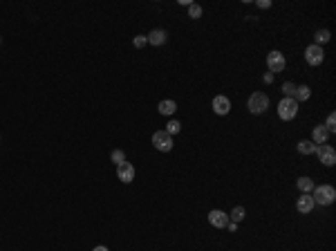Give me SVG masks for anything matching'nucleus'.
Instances as JSON below:
<instances>
[{
  "label": "nucleus",
  "mask_w": 336,
  "mask_h": 251,
  "mask_svg": "<svg viewBox=\"0 0 336 251\" xmlns=\"http://www.w3.org/2000/svg\"><path fill=\"white\" fill-rule=\"evenodd\" d=\"M258 7H260V9H269V7H271V0H258Z\"/></svg>",
  "instance_id": "obj_26"
},
{
  "label": "nucleus",
  "mask_w": 336,
  "mask_h": 251,
  "mask_svg": "<svg viewBox=\"0 0 336 251\" xmlns=\"http://www.w3.org/2000/svg\"><path fill=\"white\" fill-rule=\"evenodd\" d=\"M314 155H318V159H320V164H323V166H334L336 164V150L329 144L316 146V153H314Z\"/></svg>",
  "instance_id": "obj_7"
},
{
  "label": "nucleus",
  "mask_w": 336,
  "mask_h": 251,
  "mask_svg": "<svg viewBox=\"0 0 336 251\" xmlns=\"http://www.w3.org/2000/svg\"><path fill=\"white\" fill-rule=\"evenodd\" d=\"M117 177L123 182V184H130L134 180V166L130 161H123L121 166H117Z\"/></svg>",
  "instance_id": "obj_11"
},
{
  "label": "nucleus",
  "mask_w": 336,
  "mask_h": 251,
  "mask_svg": "<svg viewBox=\"0 0 336 251\" xmlns=\"http://www.w3.org/2000/svg\"><path fill=\"white\" fill-rule=\"evenodd\" d=\"M296 148H298V153L305 155V157L316 153V144H314L312 139H301V141H298V146H296Z\"/></svg>",
  "instance_id": "obj_15"
},
{
  "label": "nucleus",
  "mask_w": 336,
  "mask_h": 251,
  "mask_svg": "<svg viewBox=\"0 0 336 251\" xmlns=\"http://www.w3.org/2000/svg\"><path fill=\"white\" fill-rule=\"evenodd\" d=\"M325 128L329 130V135L336 130V114L334 112H329V117H327V121H325Z\"/></svg>",
  "instance_id": "obj_24"
},
{
  "label": "nucleus",
  "mask_w": 336,
  "mask_h": 251,
  "mask_svg": "<svg viewBox=\"0 0 336 251\" xmlns=\"http://www.w3.org/2000/svg\"><path fill=\"white\" fill-rule=\"evenodd\" d=\"M132 43H134V47H143V45L148 43V38H146L143 34H139V36H134V40H132Z\"/></svg>",
  "instance_id": "obj_25"
},
{
  "label": "nucleus",
  "mask_w": 336,
  "mask_h": 251,
  "mask_svg": "<svg viewBox=\"0 0 336 251\" xmlns=\"http://www.w3.org/2000/svg\"><path fill=\"white\" fill-rule=\"evenodd\" d=\"M267 67H269V72L271 74H278V72H282L287 67V59H285V54L282 52H278V50H271L267 54Z\"/></svg>",
  "instance_id": "obj_4"
},
{
  "label": "nucleus",
  "mask_w": 336,
  "mask_h": 251,
  "mask_svg": "<svg viewBox=\"0 0 336 251\" xmlns=\"http://www.w3.org/2000/svg\"><path fill=\"white\" fill-rule=\"evenodd\" d=\"M211 108H213L215 114L224 117V114L231 112V99L224 97V94H218V97H213V101H211Z\"/></svg>",
  "instance_id": "obj_8"
},
{
  "label": "nucleus",
  "mask_w": 336,
  "mask_h": 251,
  "mask_svg": "<svg viewBox=\"0 0 336 251\" xmlns=\"http://www.w3.org/2000/svg\"><path fill=\"white\" fill-rule=\"evenodd\" d=\"M262 81H265V83H271V81H273V74H271V72H267V74L262 76Z\"/></svg>",
  "instance_id": "obj_27"
},
{
  "label": "nucleus",
  "mask_w": 336,
  "mask_h": 251,
  "mask_svg": "<svg viewBox=\"0 0 336 251\" xmlns=\"http://www.w3.org/2000/svg\"><path fill=\"white\" fill-rule=\"evenodd\" d=\"M153 146L159 153H170V150H173V137H170L166 130H157V133L153 135Z\"/></svg>",
  "instance_id": "obj_5"
},
{
  "label": "nucleus",
  "mask_w": 336,
  "mask_h": 251,
  "mask_svg": "<svg viewBox=\"0 0 336 251\" xmlns=\"http://www.w3.org/2000/svg\"><path fill=\"white\" fill-rule=\"evenodd\" d=\"M282 97H287V99L296 97V83H292V81L282 83Z\"/></svg>",
  "instance_id": "obj_20"
},
{
  "label": "nucleus",
  "mask_w": 336,
  "mask_h": 251,
  "mask_svg": "<svg viewBox=\"0 0 336 251\" xmlns=\"http://www.w3.org/2000/svg\"><path fill=\"white\" fill-rule=\"evenodd\" d=\"M296 186H298V191H301V193H312L316 184H314V180H309V177H298Z\"/></svg>",
  "instance_id": "obj_16"
},
{
  "label": "nucleus",
  "mask_w": 336,
  "mask_h": 251,
  "mask_svg": "<svg viewBox=\"0 0 336 251\" xmlns=\"http://www.w3.org/2000/svg\"><path fill=\"white\" fill-rule=\"evenodd\" d=\"M312 200H314V204H318V206H329V204L336 202V188L329 186V184L314 186Z\"/></svg>",
  "instance_id": "obj_1"
},
{
  "label": "nucleus",
  "mask_w": 336,
  "mask_h": 251,
  "mask_svg": "<svg viewBox=\"0 0 336 251\" xmlns=\"http://www.w3.org/2000/svg\"><path fill=\"white\" fill-rule=\"evenodd\" d=\"M329 38H332V34H329V29H318L316 34H314V40H316V43H314V45L323 47L325 43H329Z\"/></svg>",
  "instance_id": "obj_18"
},
{
  "label": "nucleus",
  "mask_w": 336,
  "mask_h": 251,
  "mask_svg": "<svg viewBox=\"0 0 336 251\" xmlns=\"http://www.w3.org/2000/svg\"><path fill=\"white\" fill-rule=\"evenodd\" d=\"M159 114H164V117H170V114H175L177 112V103L173 101V99H164V101H159Z\"/></svg>",
  "instance_id": "obj_13"
},
{
  "label": "nucleus",
  "mask_w": 336,
  "mask_h": 251,
  "mask_svg": "<svg viewBox=\"0 0 336 251\" xmlns=\"http://www.w3.org/2000/svg\"><path fill=\"white\" fill-rule=\"evenodd\" d=\"M92 251H108V247H103V244H99V247H94Z\"/></svg>",
  "instance_id": "obj_28"
},
{
  "label": "nucleus",
  "mask_w": 336,
  "mask_h": 251,
  "mask_svg": "<svg viewBox=\"0 0 336 251\" xmlns=\"http://www.w3.org/2000/svg\"><path fill=\"white\" fill-rule=\"evenodd\" d=\"M305 61H307V65L318 67L325 61V50L318 45H307L305 47Z\"/></svg>",
  "instance_id": "obj_6"
},
{
  "label": "nucleus",
  "mask_w": 336,
  "mask_h": 251,
  "mask_svg": "<svg viewBox=\"0 0 336 251\" xmlns=\"http://www.w3.org/2000/svg\"><path fill=\"white\" fill-rule=\"evenodd\" d=\"M112 161H115L117 166H121L123 161H126V153H123V150H112Z\"/></svg>",
  "instance_id": "obj_23"
},
{
  "label": "nucleus",
  "mask_w": 336,
  "mask_h": 251,
  "mask_svg": "<svg viewBox=\"0 0 336 251\" xmlns=\"http://www.w3.org/2000/svg\"><path fill=\"white\" fill-rule=\"evenodd\" d=\"M312 97V88L309 86H296V103H301V101H307V99Z\"/></svg>",
  "instance_id": "obj_17"
},
{
  "label": "nucleus",
  "mask_w": 336,
  "mask_h": 251,
  "mask_svg": "<svg viewBox=\"0 0 336 251\" xmlns=\"http://www.w3.org/2000/svg\"><path fill=\"white\" fill-rule=\"evenodd\" d=\"M200 16H202V7H200L198 3H190V5H188V18L198 20Z\"/></svg>",
  "instance_id": "obj_22"
},
{
  "label": "nucleus",
  "mask_w": 336,
  "mask_h": 251,
  "mask_svg": "<svg viewBox=\"0 0 336 251\" xmlns=\"http://www.w3.org/2000/svg\"><path fill=\"white\" fill-rule=\"evenodd\" d=\"M245 216H247L245 206H233V211L229 213V222H235V224H240L242 220H245Z\"/></svg>",
  "instance_id": "obj_19"
},
{
  "label": "nucleus",
  "mask_w": 336,
  "mask_h": 251,
  "mask_svg": "<svg viewBox=\"0 0 336 251\" xmlns=\"http://www.w3.org/2000/svg\"><path fill=\"white\" fill-rule=\"evenodd\" d=\"M0 43H3V38H0Z\"/></svg>",
  "instance_id": "obj_29"
},
{
  "label": "nucleus",
  "mask_w": 336,
  "mask_h": 251,
  "mask_svg": "<svg viewBox=\"0 0 336 251\" xmlns=\"http://www.w3.org/2000/svg\"><path fill=\"white\" fill-rule=\"evenodd\" d=\"M209 224L215 229H226V224H229V213L220 211V208H213V211H209Z\"/></svg>",
  "instance_id": "obj_9"
},
{
  "label": "nucleus",
  "mask_w": 336,
  "mask_h": 251,
  "mask_svg": "<svg viewBox=\"0 0 336 251\" xmlns=\"http://www.w3.org/2000/svg\"><path fill=\"white\" fill-rule=\"evenodd\" d=\"M314 200H312V193H301V197H298L296 202V211L301 213V216H309V213L314 211Z\"/></svg>",
  "instance_id": "obj_10"
},
{
  "label": "nucleus",
  "mask_w": 336,
  "mask_h": 251,
  "mask_svg": "<svg viewBox=\"0 0 336 251\" xmlns=\"http://www.w3.org/2000/svg\"><path fill=\"white\" fill-rule=\"evenodd\" d=\"M327 139H329V130L325 128L323 123L320 126H314V130H312V141L316 146H323V144H327Z\"/></svg>",
  "instance_id": "obj_12"
},
{
  "label": "nucleus",
  "mask_w": 336,
  "mask_h": 251,
  "mask_svg": "<svg viewBox=\"0 0 336 251\" xmlns=\"http://www.w3.org/2000/svg\"><path fill=\"white\" fill-rule=\"evenodd\" d=\"M146 38H148V43H151V45H157V47H159V45H164V43H166L168 34H166L164 29H153L151 34L146 36Z\"/></svg>",
  "instance_id": "obj_14"
},
{
  "label": "nucleus",
  "mask_w": 336,
  "mask_h": 251,
  "mask_svg": "<svg viewBox=\"0 0 336 251\" xmlns=\"http://www.w3.org/2000/svg\"><path fill=\"white\" fill-rule=\"evenodd\" d=\"M164 130H166V133L170 135V137H173V135H177L179 130H182V123H179V121H175V119H173V121H168V123H166V128H164Z\"/></svg>",
  "instance_id": "obj_21"
},
{
  "label": "nucleus",
  "mask_w": 336,
  "mask_h": 251,
  "mask_svg": "<svg viewBox=\"0 0 336 251\" xmlns=\"http://www.w3.org/2000/svg\"><path fill=\"white\" fill-rule=\"evenodd\" d=\"M296 114H298V103H296V99L282 97L280 103H278V117H280L282 121H292V119H296Z\"/></svg>",
  "instance_id": "obj_3"
},
{
  "label": "nucleus",
  "mask_w": 336,
  "mask_h": 251,
  "mask_svg": "<svg viewBox=\"0 0 336 251\" xmlns=\"http://www.w3.org/2000/svg\"><path fill=\"white\" fill-rule=\"evenodd\" d=\"M247 108H249L251 114H265L269 110V97L265 92H253L247 101Z\"/></svg>",
  "instance_id": "obj_2"
}]
</instances>
